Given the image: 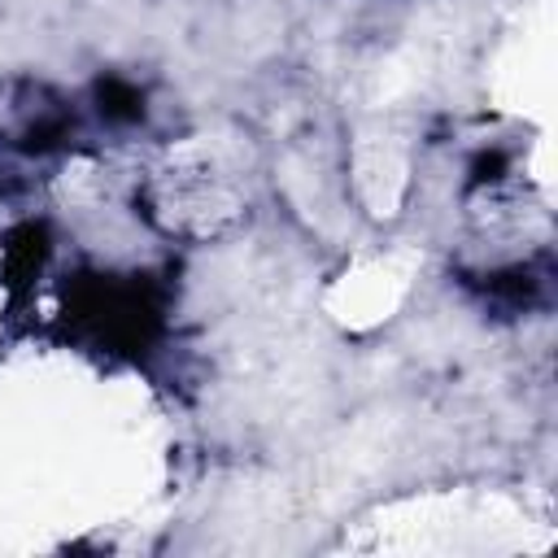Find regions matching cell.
Instances as JSON below:
<instances>
[{"label": "cell", "instance_id": "7a4b0ae2", "mask_svg": "<svg viewBox=\"0 0 558 558\" xmlns=\"http://www.w3.org/2000/svg\"><path fill=\"white\" fill-rule=\"evenodd\" d=\"M471 288H475L484 301L501 305V310H527V305L541 301V279H536L527 266H510V270L480 275V279H471Z\"/></svg>", "mask_w": 558, "mask_h": 558}, {"label": "cell", "instance_id": "3957f363", "mask_svg": "<svg viewBox=\"0 0 558 558\" xmlns=\"http://www.w3.org/2000/svg\"><path fill=\"white\" fill-rule=\"evenodd\" d=\"M44 257H48V231H44L39 222H22V227L4 240V270H9L13 283L31 279V275L44 266Z\"/></svg>", "mask_w": 558, "mask_h": 558}, {"label": "cell", "instance_id": "5b68a950", "mask_svg": "<svg viewBox=\"0 0 558 558\" xmlns=\"http://www.w3.org/2000/svg\"><path fill=\"white\" fill-rule=\"evenodd\" d=\"M501 166H506L501 153H480L475 166H471V183H493V179H501Z\"/></svg>", "mask_w": 558, "mask_h": 558}, {"label": "cell", "instance_id": "277c9868", "mask_svg": "<svg viewBox=\"0 0 558 558\" xmlns=\"http://www.w3.org/2000/svg\"><path fill=\"white\" fill-rule=\"evenodd\" d=\"M96 100H100V113L113 118V122H135L144 113V96L126 78H100L96 83Z\"/></svg>", "mask_w": 558, "mask_h": 558}, {"label": "cell", "instance_id": "6da1fadb", "mask_svg": "<svg viewBox=\"0 0 558 558\" xmlns=\"http://www.w3.org/2000/svg\"><path fill=\"white\" fill-rule=\"evenodd\" d=\"M65 314L96 344L118 353H140L161 331V292L144 275L131 279L83 275L65 296Z\"/></svg>", "mask_w": 558, "mask_h": 558}]
</instances>
